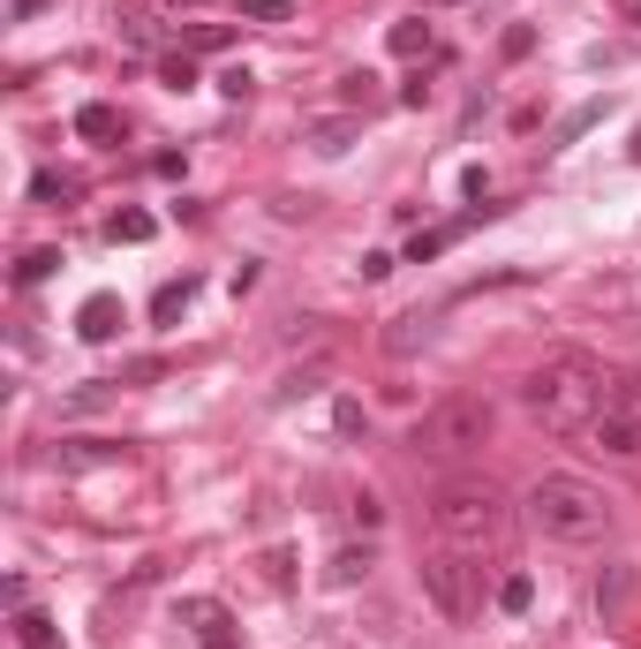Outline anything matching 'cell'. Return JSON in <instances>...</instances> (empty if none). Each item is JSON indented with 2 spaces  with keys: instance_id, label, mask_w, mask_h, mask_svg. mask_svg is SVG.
I'll return each mask as SVG.
<instances>
[{
  "instance_id": "7c38bea8",
  "label": "cell",
  "mask_w": 641,
  "mask_h": 649,
  "mask_svg": "<svg viewBox=\"0 0 641 649\" xmlns=\"http://www.w3.org/2000/svg\"><path fill=\"white\" fill-rule=\"evenodd\" d=\"M370 567H377V551H370V544H339V551L324 559V582H332V589H355Z\"/></svg>"
},
{
  "instance_id": "7a4b0ae2",
  "label": "cell",
  "mask_w": 641,
  "mask_h": 649,
  "mask_svg": "<svg viewBox=\"0 0 641 649\" xmlns=\"http://www.w3.org/2000/svg\"><path fill=\"white\" fill-rule=\"evenodd\" d=\"M528 521H536L551 544H597V536L612 529V491L589 484V476H536Z\"/></svg>"
},
{
  "instance_id": "44dd1931",
  "label": "cell",
  "mask_w": 641,
  "mask_h": 649,
  "mask_svg": "<svg viewBox=\"0 0 641 649\" xmlns=\"http://www.w3.org/2000/svg\"><path fill=\"white\" fill-rule=\"evenodd\" d=\"M219 46H234L227 23H189V30H181V53H219Z\"/></svg>"
},
{
  "instance_id": "8d00e7d4",
  "label": "cell",
  "mask_w": 641,
  "mask_h": 649,
  "mask_svg": "<svg viewBox=\"0 0 641 649\" xmlns=\"http://www.w3.org/2000/svg\"><path fill=\"white\" fill-rule=\"evenodd\" d=\"M438 8H446V0H438Z\"/></svg>"
},
{
  "instance_id": "ac0fdd59",
  "label": "cell",
  "mask_w": 641,
  "mask_h": 649,
  "mask_svg": "<svg viewBox=\"0 0 641 649\" xmlns=\"http://www.w3.org/2000/svg\"><path fill=\"white\" fill-rule=\"evenodd\" d=\"M53 272H61V250H53V242H38V250L15 257V288H38V280H53Z\"/></svg>"
},
{
  "instance_id": "1f68e13d",
  "label": "cell",
  "mask_w": 641,
  "mask_h": 649,
  "mask_svg": "<svg viewBox=\"0 0 641 649\" xmlns=\"http://www.w3.org/2000/svg\"><path fill=\"white\" fill-rule=\"evenodd\" d=\"M461 196H469V204H483V196H490V174H483V166H469V174H461Z\"/></svg>"
},
{
  "instance_id": "3957f363",
  "label": "cell",
  "mask_w": 641,
  "mask_h": 649,
  "mask_svg": "<svg viewBox=\"0 0 641 649\" xmlns=\"http://www.w3.org/2000/svg\"><path fill=\"white\" fill-rule=\"evenodd\" d=\"M431 521H438V536L453 544V551H498L505 536H513V506L498 498L490 484H476V476H461V484H446L438 498H431Z\"/></svg>"
},
{
  "instance_id": "277c9868",
  "label": "cell",
  "mask_w": 641,
  "mask_h": 649,
  "mask_svg": "<svg viewBox=\"0 0 641 649\" xmlns=\"http://www.w3.org/2000/svg\"><path fill=\"white\" fill-rule=\"evenodd\" d=\"M483 438H490V400H476V393L438 400V408L408 431V446H415L423 461H461V454H476Z\"/></svg>"
},
{
  "instance_id": "ba28073f",
  "label": "cell",
  "mask_w": 641,
  "mask_h": 649,
  "mask_svg": "<svg viewBox=\"0 0 641 649\" xmlns=\"http://www.w3.org/2000/svg\"><path fill=\"white\" fill-rule=\"evenodd\" d=\"M129 324V310H121V295H84V310H76V332L91 340V347H106L114 332Z\"/></svg>"
},
{
  "instance_id": "6da1fadb",
  "label": "cell",
  "mask_w": 641,
  "mask_h": 649,
  "mask_svg": "<svg viewBox=\"0 0 641 649\" xmlns=\"http://www.w3.org/2000/svg\"><path fill=\"white\" fill-rule=\"evenodd\" d=\"M612 385H619V378H604L597 355H551V362L521 385V400H528V416H536L543 431H589V423L612 408Z\"/></svg>"
},
{
  "instance_id": "484cf974",
  "label": "cell",
  "mask_w": 641,
  "mask_h": 649,
  "mask_svg": "<svg viewBox=\"0 0 641 649\" xmlns=\"http://www.w3.org/2000/svg\"><path fill=\"white\" fill-rule=\"evenodd\" d=\"M498 53H505V61H528V53H536V30H528V23H513V30L498 38Z\"/></svg>"
},
{
  "instance_id": "d6986e66",
  "label": "cell",
  "mask_w": 641,
  "mask_h": 649,
  "mask_svg": "<svg viewBox=\"0 0 641 649\" xmlns=\"http://www.w3.org/2000/svg\"><path fill=\"white\" fill-rule=\"evenodd\" d=\"M15 642L23 649H61V627L46 612H15Z\"/></svg>"
},
{
  "instance_id": "5b68a950",
  "label": "cell",
  "mask_w": 641,
  "mask_h": 649,
  "mask_svg": "<svg viewBox=\"0 0 641 649\" xmlns=\"http://www.w3.org/2000/svg\"><path fill=\"white\" fill-rule=\"evenodd\" d=\"M415 582H423V597L438 605V620H469L476 612V567H469V551H431L423 567H415Z\"/></svg>"
},
{
  "instance_id": "2e32d148",
  "label": "cell",
  "mask_w": 641,
  "mask_h": 649,
  "mask_svg": "<svg viewBox=\"0 0 641 649\" xmlns=\"http://www.w3.org/2000/svg\"><path fill=\"white\" fill-rule=\"evenodd\" d=\"M196 303V272H181V280H166L159 295H152V324H174L181 310Z\"/></svg>"
},
{
  "instance_id": "d4e9b609",
  "label": "cell",
  "mask_w": 641,
  "mask_h": 649,
  "mask_svg": "<svg viewBox=\"0 0 641 649\" xmlns=\"http://www.w3.org/2000/svg\"><path fill=\"white\" fill-rule=\"evenodd\" d=\"M332 431H339V438H362V431H370L362 400H339V408H332Z\"/></svg>"
},
{
  "instance_id": "d6a6232c",
  "label": "cell",
  "mask_w": 641,
  "mask_h": 649,
  "mask_svg": "<svg viewBox=\"0 0 641 649\" xmlns=\"http://www.w3.org/2000/svg\"><path fill=\"white\" fill-rule=\"evenodd\" d=\"M196 649H242V635H234V620H227V627H211V635H196Z\"/></svg>"
},
{
  "instance_id": "836d02e7",
  "label": "cell",
  "mask_w": 641,
  "mask_h": 649,
  "mask_svg": "<svg viewBox=\"0 0 641 649\" xmlns=\"http://www.w3.org/2000/svg\"><path fill=\"white\" fill-rule=\"evenodd\" d=\"M38 8H46V0H8V23H30Z\"/></svg>"
},
{
  "instance_id": "cb8c5ba5",
  "label": "cell",
  "mask_w": 641,
  "mask_h": 649,
  "mask_svg": "<svg viewBox=\"0 0 641 649\" xmlns=\"http://www.w3.org/2000/svg\"><path fill=\"white\" fill-rule=\"evenodd\" d=\"M370 84H377L370 68H355V76H339V99H347V114H355V106L370 114Z\"/></svg>"
},
{
  "instance_id": "83f0119b",
  "label": "cell",
  "mask_w": 641,
  "mask_h": 649,
  "mask_svg": "<svg viewBox=\"0 0 641 649\" xmlns=\"http://www.w3.org/2000/svg\"><path fill=\"white\" fill-rule=\"evenodd\" d=\"M612 408H627V416L641 423V370H634V378H619V385H612Z\"/></svg>"
},
{
  "instance_id": "30bf717a",
  "label": "cell",
  "mask_w": 641,
  "mask_h": 649,
  "mask_svg": "<svg viewBox=\"0 0 641 649\" xmlns=\"http://www.w3.org/2000/svg\"><path fill=\"white\" fill-rule=\"evenodd\" d=\"M385 46H393L400 61H423V53H438V30H431L423 15H400V23L385 30Z\"/></svg>"
},
{
  "instance_id": "4dcf8cb0",
  "label": "cell",
  "mask_w": 641,
  "mask_h": 649,
  "mask_svg": "<svg viewBox=\"0 0 641 649\" xmlns=\"http://www.w3.org/2000/svg\"><path fill=\"white\" fill-rule=\"evenodd\" d=\"M121 46H152V15H121Z\"/></svg>"
},
{
  "instance_id": "4fadbf2b",
  "label": "cell",
  "mask_w": 641,
  "mask_h": 649,
  "mask_svg": "<svg viewBox=\"0 0 641 649\" xmlns=\"http://www.w3.org/2000/svg\"><path fill=\"white\" fill-rule=\"evenodd\" d=\"M76 137H84V144H114V137H121V114H114L106 99H91V106H76Z\"/></svg>"
},
{
  "instance_id": "e575fe53",
  "label": "cell",
  "mask_w": 641,
  "mask_h": 649,
  "mask_svg": "<svg viewBox=\"0 0 641 649\" xmlns=\"http://www.w3.org/2000/svg\"><path fill=\"white\" fill-rule=\"evenodd\" d=\"M619 15H634V23H641V0H619Z\"/></svg>"
},
{
  "instance_id": "f1b7e54d",
  "label": "cell",
  "mask_w": 641,
  "mask_h": 649,
  "mask_svg": "<svg viewBox=\"0 0 641 649\" xmlns=\"http://www.w3.org/2000/svg\"><path fill=\"white\" fill-rule=\"evenodd\" d=\"M219 91H227V99H249L257 76H249V68H219Z\"/></svg>"
},
{
  "instance_id": "603a6c76",
  "label": "cell",
  "mask_w": 641,
  "mask_h": 649,
  "mask_svg": "<svg viewBox=\"0 0 641 649\" xmlns=\"http://www.w3.org/2000/svg\"><path fill=\"white\" fill-rule=\"evenodd\" d=\"M347 513H355V529H362V536H377V529H385V506H377L370 491H355V498H347Z\"/></svg>"
},
{
  "instance_id": "8992f818",
  "label": "cell",
  "mask_w": 641,
  "mask_h": 649,
  "mask_svg": "<svg viewBox=\"0 0 641 649\" xmlns=\"http://www.w3.org/2000/svg\"><path fill=\"white\" fill-rule=\"evenodd\" d=\"M589 438H597V454H612V461H641V423L627 408H604V416L589 423Z\"/></svg>"
},
{
  "instance_id": "9a60e30c",
  "label": "cell",
  "mask_w": 641,
  "mask_h": 649,
  "mask_svg": "<svg viewBox=\"0 0 641 649\" xmlns=\"http://www.w3.org/2000/svg\"><path fill=\"white\" fill-rule=\"evenodd\" d=\"M174 620H181V627H196V635H211V627H227L234 612H227L219 597H181V605H174Z\"/></svg>"
},
{
  "instance_id": "f546056e",
  "label": "cell",
  "mask_w": 641,
  "mask_h": 649,
  "mask_svg": "<svg viewBox=\"0 0 641 649\" xmlns=\"http://www.w3.org/2000/svg\"><path fill=\"white\" fill-rule=\"evenodd\" d=\"M242 15H257V23H287V15H295V8H287V0H249V8H242Z\"/></svg>"
},
{
  "instance_id": "4316f807",
  "label": "cell",
  "mask_w": 641,
  "mask_h": 649,
  "mask_svg": "<svg viewBox=\"0 0 641 649\" xmlns=\"http://www.w3.org/2000/svg\"><path fill=\"white\" fill-rule=\"evenodd\" d=\"M597 605H604V612H619V605H627V567H612V574L597 582Z\"/></svg>"
},
{
  "instance_id": "5bb4252c",
  "label": "cell",
  "mask_w": 641,
  "mask_h": 649,
  "mask_svg": "<svg viewBox=\"0 0 641 649\" xmlns=\"http://www.w3.org/2000/svg\"><path fill=\"white\" fill-rule=\"evenodd\" d=\"M152 234H159V219H152L144 204H121V212L106 219V242H129V250H137V242H152Z\"/></svg>"
},
{
  "instance_id": "e0dca14e",
  "label": "cell",
  "mask_w": 641,
  "mask_h": 649,
  "mask_svg": "<svg viewBox=\"0 0 641 649\" xmlns=\"http://www.w3.org/2000/svg\"><path fill=\"white\" fill-rule=\"evenodd\" d=\"M68 196H84V181H76V174H53V166H38V174H30V204H68Z\"/></svg>"
},
{
  "instance_id": "ffe728a7",
  "label": "cell",
  "mask_w": 641,
  "mask_h": 649,
  "mask_svg": "<svg viewBox=\"0 0 641 649\" xmlns=\"http://www.w3.org/2000/svg\"><path fill=\"white\" fill-rule=\"evenodd\" d=\"M159 84L166 91H196L204 76H196V53H159Z\"/></svg>"
},
{
  "instance_id": "9c48e42d",
  "label": "cell",
  "mask_w": 641,
  "mask_h": 649,
  "mask_svg": "<svg viewBox=\"0 0 641 649\" xmlns=\"http://www.w3.org/2000/svg\"><path fill=\"white\" fill-rule=\"evenodd\" d=\"M303 137H310V144H318L324 160H339V152H347V144H355V137H362V114H318V122H310V129H303Z\"/></svg>"
},
{
  "instance_id": "52a82bcc",
  "label": "cell",
  "mask_w": 641,
  "mask_h": 649,
  "mask_svg": "<svg viewBox=\"0 0 641 649\" xmlns=\"http://www.w3.org/2000/svg\"><path fill=\"white\" fill-rule=\"evenodd\" d=\"M53 461H61V476H84V469H121L129 446H121V438H68Z\"/></svg>"
},
{
  "instance_id": "7402d4cb",
  "label": "cell",
  "mask_w": 641,
  "mask_h": 649,
  "mask_svg": "<svg viewBox=\"0 0 641 649\" xmlns=\"http://www.w3.org/2000/svg\"><path fill=\"white\" fill-rule=\"evenodd\" d=\"M528 605H536V582H528V574H505V582H498V612H513V620H521Z\"/></svg>"
},
{
  "instance_id": "8fae6325",
  "label": "cell",
  "mask_w": 641,
  "mask_h": 649,
  "mask_svg": "<svg viewBox=\"0 0 641 649\" xmlns=\"http://www.w3.org/2000/svg\"><path fill=\"white\" fill-rule=\"evenodd\" d=\"M604 114H612V91H604V99H581V106H574V114H566V122L551 129V152H566V144H581V137H589V129H597Z\"/></svg>"
},
{
  "instance_id": "d590c367",
  "label": "cell",
  "mask_w": 641,
  "mask_h": 649,
  "mask_svg": "<svg viewBox=\"0 0 641 649\" xmlns=\"http://www.w3.org/2000/svg\"><path fill=\"white\" fill-rule=\"evenodd\" d=\"M627 160H634V166H641V129H634V144H627Z\"/></svg>"
}]
</instances>
